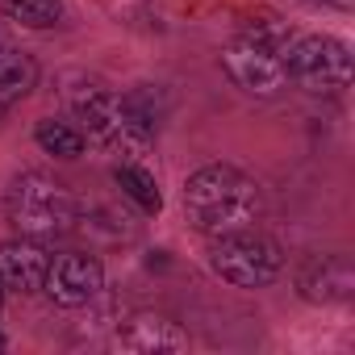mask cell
Listing matches in <instances>:
<instances>
[{
	"mask_svg": "<svg viewBox=\"0 0 355 355\" xmlns=\"http://www.w3.org/2000/svg\"><path fill=\"white\" fill-rule=\"evenodd\" d=\"M184 222L214 239V234H230V230H247L259 222L263 214V193L247 171L230 167V163H209L201 171H193L184 180Z\"/></svg>",
	"mask_w": 355,
	"mask_h": 355,
	"instance_id": "6da1fadb",
	"label": "cell"
},
{
	"mask_svg": "<svg viewBox=\"0 0 355 355\" xmlns=\"http://www.w3.org/2000/svg\"><path fill=\"white\" fill-rule=\"evenodd\" d=\"M63 96H67V109H71L76 125L92 142H101V146H109L117 155H142L150 146L155 117L146 109H138V101H121L105 84L84 80V76H71Z\"/></svg>",
	"mask_w": 355,
	"mask_h": 355,
	"instance_id": "7a4b0ae2",
	"label": "cell"
},
{
	"mask_svg": "<svg viewBox=\"0 0 355 355\" xmlns=\"http://www.w3.org/2000/svg\"><path fill=\"white\" fill-rule=\"evenodd\" d=\"M5 214L26 239H63L80 222V205L71 189L46 171H21L13 175V184L5 193Z\"/></svg>",
	"mask_w": 355,
	"mask_h": 355,
	"instance_id": "3957f363",
	"label": "cell"
},
{
	"mask_svg": "<svg viewBox=\"0 0 355 355\" xmlns=\"http://www.w3.org/2000/svg\"><path fill=\"white\" fill-rule=\"evenodd\" d=\"M209 268H214V276H222L234 288H263L284 272V251L268 234L247 226V230L209 239Z\"/></svg>",
	"mask_w": 355,
	"mask_h": 355,
	"instance_id": "277c9868",
	"label": "cell"
},
{
	"mask_svg": "<svg viewBox=\"0 0 355 355\" xmlns=\"http://www.w3.org/2000/svg\"><path fill=\"white\" fill-rule=\"evenodd\" d=\"M280 55L288 84L305 92H343L351 84V51L330 34H297Z\"/></svg>",
	"mask_w": 355,
	"mask_h": 355,
	"instance_id": "5b68a950",
	"label": "cell"
},
{
	"mask_svg": "<svg viewBox=\"0 0 355 355\" xmlns=\"http://www.w3.org/2000/svg\"><path fill=\"white\" fill-rule=\"evenodd\" d=\"M222 71L251 96H276L288 88V71H284V55L259 38H234L222 51Z\"/></svg>",
	"mask_w": 355,
	"mask_h": 355,
	"instance_id": "8992f818",
	"label": "cell"
},
{
	"mask_svg": "<svg viewBox=\"0 0 355 355\" xmlns=\"http://www.w3.org/2000/svg\"><path fill=\"white\" fill-rule=\"evenodd\" d=\"M46 297L55 305H88L101 288H105V268L96 255H84V251H67V255H51V268H46V280H42Z\"/></svg>",
	"mask_w": 355,
	"mask_h": 355,
	"instance_id": "52a82bcc",
	"label": "cell"
},
{
	"mask_svg": "<svg viewBox=\"0 0 355 355\" xmlns=\"http://www.w3.org/2000/svg\"><path fill=\"white\" fill-rule=\"evenodd\" d=\"M297 293L313 305H334L355 293V263L351 255H309L297 268Z\"/></svg>",
	"mask_w": 355,
	"mask_h": 355,
	"instance_id": "ba28073f",
	"label": "cell"
},
{
	"mask_svg": "<svg viewBox=\"0 0 355 355\" xmlns=\"http://www.w3.org/2000/svg\"><path fill=\"white\" fill-rule=\"evenodd\" d=\"M51 268V251L42 239H5L0 243V280L9 293H38Z\"/></svg>",
	"mask_w": 355,
	"mask_h": 355,
	"instance_id": "9c48e42d",
	"label": "cell"
},
{
	"mask_svg": "<svg viewBox=\"0 0 355 355\" xmlns=\"http://www.w3.org/2000/svg\"><path fill=\"white\" fill-rule=\"evenodd\" d=\"M121 347L130 351H184L189 347V334L167 322V318H155V313H138L134 322H125V330L117 334Z\"/></svg>",
	"mask_w": 355,
	"mask_h": 355,
	"instance_id": "30bf717a",
	"label": "cell"
},
{
	"mask_svg": "<svg viewBox=\"0 0 355 355\" xmlns=\"http://www.w3.org/2000/svg\"><path fill=\"white\" fill-rule=\"evenodd\" d=\"M34 84H38V63L26 51L0 42V109L26 101L34 92Z\"/></svg>",
	"mask_w": 355,
	"mask_h": 355,
	"instance_id": "8fae6325",
	"label": "cell"
},
{
	"mask_svg": "<svg viewBox=\"0 0 355 355\" xmlns=\"http://www.w3.org/2000/svg\"><path fill=\"white\" fill-rule=\"evenodd\" d=\"M34 138H38V146H42L46 155H55V159H76V155H84V146H88V134H84L76 121H63V117H42L38 130H34Z\"/></svg>",
	"mask_w": 355,
	"mask_h": 355,
	"instance_id": "7c38bea8",
	"label": "cell"
},
{
	"mask_svg": "<svg viewBox=\"0 0 355 355\" xmlns=\"http://www.w3.org/2000/svg\"><path fill=\"white\" fill-rule=\"evenodd\" d=\"M113 180H117V189H121V193L142 209V214H159V209H163L159 184H155V175H150L146 167H138V163H117Z\"/></svg>",
	"mask_w": 355,
	"mask_h": 355,
	"instance_id": "4fadbf2b",
	"label": "cell"
},
{
	"mask_svg": "<svg viewBox=\"0 0 355 355\" xmlns=\"http://www.w3.org/2000/svg\"><path fill=\"white\" fill-rule=\"evenodd\" d=\"M5 13L30 30H51L63 21V0H0Z\"/></svg>",
	"mask_w": 355,
	"mask_h": 355,
	"instance_id": "5bb4252c",
	"label": "cell"
},
{
	"mask_svg": "<svg viewBox=\"0 0 355 355\" xmlns=\"http://www.w3.org/2000/svg\"><path fill=\"white\" fill-rule=\"evenodd\" d=\"M309 5H322V9H351L355 0H309Z\"/></svg>",
	"mask_w": 355,
	"mask_h": 355,
	"instance_id": "9a60e30c",
	"label": "cell"
},
{
	"mask_svg": "<svg viewBox=\"0 0 355 355\" xmlns=\"http://www.w3.org/2000/svg\"><path fill=\"white\" fill-rule=\"evenodd\" d=\"M5 293H9V288H5V280H0V305H5Z\"/></svg>",
	"mask_w": 355,
	"mask_h": 355,
	"instance_id": "2e32d148",
	"label": "cell"
},
{
	"mask_svg": "<svg viewBox=\"0 0 355 355\" xmlns=\"http://www.w3.org/2000/svg\"><path fill=\"white\" fill-rule=\"evenodd\" d=\"M5 347H9V343H5V334H0V351H5Z\"/></svg>",
	"mask_w": 355,
	"mask_h": 355,
	"instance_id": "e0dca14e",
	"label": "cell"
}]
</instances>
